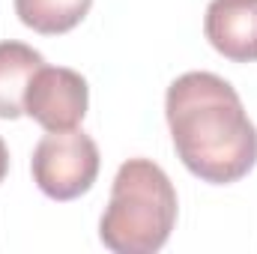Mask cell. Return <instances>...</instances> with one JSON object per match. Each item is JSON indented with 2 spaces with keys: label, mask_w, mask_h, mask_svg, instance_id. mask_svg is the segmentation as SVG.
I'll return each mask as SVG.
<instances>
[{
  "label": "cell",
  "mask_w": 257,
  "mask_h": 254,
  "mask_svg": "<svg viewBox=\"0 0 257 254\" xmlns=\"http://www.w3.org/2000/svg\"><path fill=\"white\" fill-rule=\"evenodd\" d=\"M165 117L180 162L197 180L227 186L257 165V129L224 78L212 72L180 75L168 87Z\"/></svg>",
  "instance_id": "1"
},
{
  "label": "cell",
  "mask_w": 257,
  "mask_h": 254,
  "mask_svg": "<svg viewBox=\"0 0 257 254\" xmlns=\"http://www.w3.org/2000/svg\"><path fill=\"white\" fill-rule=\"evenodd\" d=\"M177 224V191L171 177L150 159L120 165L111 200L99 221V239L117 254H156Z\"/></svg>",
  "instance_id": "2"
},
{
  "label": "cell",
  "mask_w": 257,
  "mask_h": 254,
  "mask_svg": "<svg viewBox=\"0 0 257 254\" xmlns=\"http://www.w3.org/2000/svg\"><path fill=\"white\" fill-rule=\"evenodd\" d=\"M30 174L51 200H75L93 189L99 177V147L78 129L48 132L33 150Z\"/></svg>",
  "instance_id": "3"
},
{
  "label": "cell",
  "mask_w": 257,
  "mask_h": 254,
  "mask_svg": "<svg viewBox=\"0 0 257 254\" xmlns=\"http://www.w3.org/2000/svg\"><path fill=\"white\" fill-rule=\"evenodd\" d=\"M90 87L84 75L66 66H42L24 93V114L33 117L45 132L78 129L87 117Z\"/></svg>",
  "instance_id": "4"
},
{
  "label": "cell",
  "mask_w": 257,
  "mask_h": 254,
  "mask_svg": "<svg viewBox=\"0 0 257 254\" xmlns=\"http://www.w3.org/2000/svg\"><path fill=\"white\" fill-rule=\"evenodd\" d=\"M203 33L221 57L233 63H254L257 0H212L206 6Z\"/></svg>",
  "instance_id": "5"
},
{
  "label": "cell",
  "mask_w": 257,
  "mask_h": 254,
  "mask_svg": "<svg viewBox=\"0 0 257 254\" xmlns=\"http://www.w3.org/2000/svg\"><path fill=\"white\" fill-rule=\"evenodd\" d=\"M45 66V57L24 42H0V120L24 114V93L30 78Z\"/></svg>",
  "instance_id": "6"
},
{
  "label": "cell",
  "mask_w": 257,
  "mask_h": 254,
  "mask_svg": "<svg viewBox=\"0 0 257 254\" xmlns=\"http://www.w3.org/2000/svg\"><path fill=\"white\" fill-rule=\"evenodd\" d=\"M90 6L93 0H15L21 24L42 36H60L75 30L87 18Z\"/></svg>",
  "instance_id": "7"
},
{
  "label": "cell",
  "mask_w": 257,
  "mask_h": 254,
  "mask_svg": "<svg viewBox=\"0 0 257 254\" xmlns=\"http://www.w3.org/2000/svg\"><path fill=\"white\" fill-rule=\"evenodd\" d=\"M6 171H9V150H6V144L0 138V183L6 180Z\"/></svg>",
  "instance_id": "8"
}]
</instances>
